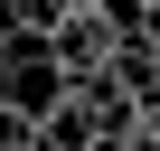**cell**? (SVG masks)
<instances>
[{
    "mask_svg": "<svg viewBox=\"0 0 160 151\" xmlns=\"http://www.w3.org/2000/svg\"><path fill=\"white\" fill-rule=\"evenodd\" d=\"M122 10H160V0H122Z\"/></svg>",
    "mask_w": 160,
    "mask_h": 151,
    "instance_id": "cell-6",
    "label": "cell"
},
{
    "mask_svg": "<svg viewBox=\"0 0 160 151\" xmlns=\"http://www.w3.org/2000/svg\"><path fill=\"white\" fill-rule=\"evenodd\" d=\"M141 38H151V57H160V10H141Z\"/></svg>",
    "mask_w": 160,
    "mask_h": 151,
    "instance_id": "cell-5",
    "label": "cell"
},
{
    "mask_svg": "<svg viewBox=\"0 0 160 151\" xmlns=\"http://www.w3.org/2000/svg\"><path fill=\"white\" fill-rule=\"evenodd\" d=\"M0 66H10V38H0Z\"/></svg>",
    "mask_w": 160,
    "mask_h": 151,
    "instance_id": "cell-8",
    "label": "cell"
},
{
    "mask_svg": "<svg viewBox=\"0 0 160 151\" xmlns=\"http://www.w3.org/2000/svg\"><path fill=\"white\" fill-rule=\"evenodd\" d=\"M75 10H104V0H75Z\"/></svg>",
    "mask_w": 160,
    "mask_h": 151,
    "instance_id": "cell-7",
    "label": "cell"
},
{
    "mask_svg": "<svg viewBox=\"0 0 160 151\" xmlns=\"http://www.w3.org/2000/svg\"><path fill=\"white\" fill-rule=\"evenodd\" d=\"M0 151H38V123H28V113H10V104H0Z\"/></svg>",
    "mask_w": 160,
    "mask_h": 151,
    "instance_id": "cell-4",
    "label": "cell"
},
{
    "mask_svg": "<svg viewBox=\"0 0 160 151\" xmlns=\"http://www.w3.org/2000/svg\"><path fill=\"white\" fill-rule=\"evenodd\" d=\"M66 10H75V0H0V38H10V47H47L66 29Z\"/></svg>",
    "mask_w": 160,
    "mask_h": 151,
    "instance_id": "cell-3",
    "label": "cell"
},
{
    "mask_svg": "<svg viewBox=\"0 0 160 151\" xmlns=\"http://www.w3.org/2000/svg\"><path fill=\"white\" fill-rule=\"evenodd\" d=\"M66 95H75V85H66L57 66H47V47H10V66H0V104H10V113L47 123V113H57Z\"/></svg>",
    "mask_w": 160,
    "mask_h": 151,
    "instance_id": "cell-2",
    "label": "cell"
},
{
    "mask_svg": "<svg viewBox=\"0 0 160 151\" xmlns=\"http://www.w3.org/2000/svg\"><path fill=\"white\" fill-rule=\"evenodd\" d=\"M113 47H122L113 10H66V29L47 38V66L66 76V85H94V76H113Z\"/></svg>",
    "mask_w": 160,
    "mask_h": 151,
    "instance_id": "cell-1",
    "label": "cell"
}]
</instances>
